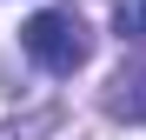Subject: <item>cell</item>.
I'll use <instances>...</instances> for the list:
<instances>
[{
    "label": "cell",
    "instance_id": "obj_2",
    "mask_svg": "<svg viewBox=\"0 0 146 140\" xmlns=\"http://www.w3.org/2000/svg\"><path fill=\"white\" fill-rule=\"evenodd\" d=\"M106 113L126 120V127H146V60L119 67V74L106 80Z\"/></svg>",
    "mask_w": 146,
    "mask_h": 140
},
{
    "label": "cell",
    "instance_id": "obj_3",
    "mask_svg": "<svg viewBox=\"0 0 146 140\" xmlns=\"http://www.w3.org/2000/svg\"><path fill=\"white\" fill-rule=\"evenodd\" d=\"M113 33L119 40H146V0H113Z\"/></svg>",
    "mask_w": 146,
    "mask_h": 140
},
{
    "label": "cell",
    "instance_id": "obj_4",
    "mask_svg": "<svg viewBox=\"0 0 146 140\" xmlns=\"http://www.w3.org/2000/svg\"><path fill=\"white\" fill-rule=\"evenodd\" d=\"M0 140H13V133H0Z\"/></svg>",
    "mask_w": 146,
    "mask_h": 140
},
{
    "label": "cell",
    "instance_id": "obj_1",
    "mask_svg": "<svg viewBox=\"0 0 146 140\" xmlns=\"http://www.w3.org/2000/svg\"><path fill=\"white\" fill-rule=\"evenodd\" d=\"M20 47H27V60H40L46 74H80L86 54H93V33H86V20L73 7H46V13H33L20 27Z\"/></svg>",
    "mask_w": 146,
    "mask_h": 140
}]
</instances>
